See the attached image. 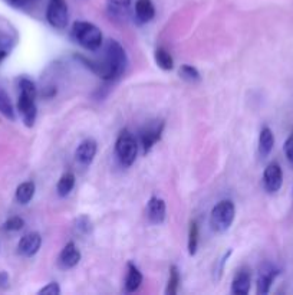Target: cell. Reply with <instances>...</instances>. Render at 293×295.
<instances>
[{"label":"cell","instance_id":"8","mask_svg":"<svg viewBox=\"0 0 293 295\" xmlns=\"http://www.w3.org/2000/svg\"><path fill=\"white\" fill-rule=\"evenodd\" d=\"M81 261V252L78 246L73 243V242H69L64 249L62 252L59 254V258H58V265L62 269H71V268L76 267Z\"/></svg>","mask_w":293,"mask_h":295},{"label":"cell","instance_id":"33","mask_svg":"<svg viewBox=\"0 0 293 295\" xmlns=\"http://www.w3.org/2000/svg\"><path fill=\"white\" fill-rule=\"evenodd\" d=\"M13 2H15V0H13Z\"/></svg>","mask_w":293,"mask_h":295},{"label":"cell","instance_id":"9","mask_svg":"<svg viewBox=\"0 0 293 295\" xmlns=\"http://www.w3.org/2000/svg\"><path fill=\"white\" fill-rule=\"evenodd\" d=\"M40 245H42V238L37 232H30L28 235H25L20 242H19V252L23 255V257H33L36 255L37 250L40 249Z\"/></svg>","mask_w":293,"mask_h":295},{"label":"cell","instance_id":"5","mask_svg":"<svg viewBox=\"0 0 293 295\" xmlns=\"http://www.w3.org/2000/svg\"><path fill=\"white\" fill-rule=\"evenodd\" d=\"M46 19L51 26L56 29H66L69 22V9L65 0H49L46 8Z\"/></svg>","mask_w":293,"mask_h":295},{"label":"cell","instance_id":"30","mask_svg":"<svg viewBox=\"0 0 293 295\" xmlns=\"http://www.w3.org/2000/svg\"><path fill=\"white\" fill-rule=\"evenodd\" d=\"M108 5L112 9H127L131 5V0H108Z\"/></svg>","mask_w":293,"mask_h":295},{"label":"cell","instance_id":"20","mask_svg":"<svg viewBox=\"0 0 293 295\" xmlns=\"http://www.w3.org/2000/svg\"><path fill=\"white\" fill-rule=\"evenodd\" d=\"M156 62L157 65L164 69V71H171L174 68V59L168 51H165L164 48H158L156 51Z\"/></svg>","mask_w":293,"mask_h":295},{"label":"cell","instance_id":"21","mask_svg":"<svg viewBox=\"0 0 293 295\" xmlns=\"http://www.w3.org/2000/svg\"><path fill=\"white\" fill-rule=\"evenodd\" d=\"M0 112L9 118V120H15V110H13V105H12V101H10L9 95L5 93L2 88H0Z\"/></svg>","mask_w":293,"mask_h":295},{"label":"cell","instance_id":"12","mask_svg":"<svg viewBox=\"0 0 293 295\" xmlns=\"http://www.w3.org/2000/svg\"><path fill=\"white\" fill-rule=\"evenodd\" d=\"M96 143L93 141V140L88 139L82 141L78 148H76V151H75V157H76V160L83 164V166H88V164H91L92 161H93V158L96 156Z\"/></svg>","mask_w":293,"mask_h":295},{"label":"cell","instance_id":"1","mask_svg":"<svg viewBox=\"0 0 293 295\" xmlns=\"http://www.w3.org/2000/svg\"><path fill=\"white\" fill-rule=\"evenodd\" d=\"M78 58L82 61L83 64H86V66L91 69L92 72H95L105 81H112V79L119 78L124 74L127 64H128L124 48L121 47L119 42L112 40V39H110L105 45V55H104L102 61H91V59H86L83 56H78Z\"/></svg>","mask_w":293,"mask_h":295},{"label":"cell","instance_id":"31","mask_svg":"<svg viewBox=\"0 0 293 295\" xmlns=\"http://www.w3.org/2000/svg\"><path fill=\"white\" fill-rule=\"evenodd\" d=\"M8 281H9L8 274H6V272H0V285H5V284H8Z\"/></svg>","mask_w":293,"mask_h":295},{"label":"cell","instance_id":"25","mask_svg":"<svg viewBox=\"0 0 293 295\" xmlns=\"http://www.w3.org/2000/svg\"><path fill=\"white\" fill-rule=\"evenodd\" d=\"M19 87H20V94H25L28 97H32V98H36L37 91H36V85L32 82L28 78H22L20 82H19Z\"/></svg>","mask_w":293,"mask_h":295},{"label":"cell","instance_id":"7","mask_svg":"<svg viewBox=\"0 0 293 295\" xmlns=\"http://www.w3.org/2000/svg\"><path fill=\"white\" fill-rule=\"evenodd\" d=\"M35 100L36 98H32V97H28L25 94H20L19 95V101H18V110L22 115V120L25 122L26 127H32L36 121L37 115V108L36 104H35Z\"/></svg>","mask_w":293,"mask_h":295},{"label":"cell","instance_id":"3","mask_svg":"<svg viewBox=\"0 0 293 295\" xmlns=\"http://www.w3.org/2000/svg\"><path fill=\"white\" fill-rule=\"evenodd\" d=\"M236 216V207L231 200H221L211 210L210 225L211 229L217 233H224L229 231Z\"/></svg>","mask_w":293,"mask_h":295},{"label":"cell","instance_id":"16","mask_svg":"<svg viewBox=\"0 0 293 295\" xmlns=\"http://www.w3.org/2000/svg\"><path fill=\"white\" fill-rule=\"evenodd\" d=\"M275 146V136L272 133V130L269 127H265L260 131V136H259V153L262 157H267Z\"/></svg>","mask_w":293,"mask_h":295},{"label":"cell","instance_id":"29","mask_svg":"<svg viewBox=\"0 0 293 295\" xmlns=\"http://www.w3.org/2000/svg\"><path fill=\"white\" fill-rule=\"evenodd\" d=\"M283 150L284 154H286V158L289 160V163L293 166V133L284 141Z\"/></svg>","mask_w":293,"mask_h":295},{"label":"cell","instance_id":"2","mask_svg":"<svg viewBox=\"0 0 293 295\" xmlns=\"http://www.w3.org/2000/svg\"><path fill=\"white\" fill-rule=\"evenodd\" d=\"M72 35L75 40L86 51H98L102 47V32L98 26L89 22L78 20L72 26Z\"/></svg>","mask_w":293,"mask_h":295},{"label":"cell","instance_id":"11","mask_svg":"<svg viewBox=\"0 0 293 295\" xmlns=\"http://www.w3.org/2000/svg\"><path fill=\"white\" fill-rule=\"evenodd\" d=\"M165 213H167V207H165L164 200L157 196H153L146 204V216L150 222L154 225L163 223L165 219Z\"/></svg>","mask_w":293,"mask_h":295},{"label":"cell","instance_id":"4","mask_svg":"<svg viewBox=\"0 0 293 295\" xmlns=\"http://www.w3.org/2000/svg\"><path fill=\"white\" fill-rule=\"evenodd\" d=\"M115 153L122 166H132L137 160L138 144L128 130H124L115 141Z\"/></svg>","mask_w":293,"mask_h":295},{"label":"cell","instance_id":"28","mask_svg":"<svg viewBox=\"0 0 293 295\" xmlns=\"http://www.w3.org/2000/svg\"><path fill=\"white\" fill-rule=\"evenodd\" d=\"M39 295H59L61 294V286L58 282H49L42 289H39Z\"/></svg>","mask_w":293,"mask_h":295},{"label":"cell","instance_id":"14","mask_svg":"<svg viewBox=\"0 0 293 295\" xmlns=\"http://www.w3.org/2000/svg\"><path fill=\"white\" fill-rule=\"evenodd\" d=\"M135 15L141 23L151 22L156 16V8L151 0H137L135 3Z\"/></svg>","mask_w":293,"mask_h":295},{"label":"cell","instance_id":"24","mask_svg":"<svg viewBox=\"0 0 293 295\" xmlns=\"http://www.w3.org/2000/svg\"><path fill=\"white\" fill-rule=\"evenodd\" d=\"M180 76L183 79H185V81H188V82H197V81L202 79L200 72L197 71V68H194L191 65H183L180 68Z\"/></svg>","mask_w":293,"mask_h":295},{"label":"cell","instance_id":"6","mask_svg":"<svg viewBox=\"0 0 293 295\" xmlns=\"http://www.w3.org/2000/svg\"><path fill=\"white\" fill-rule=\"evenodd\" d=\"M282 183H283L282 167L277 163H270L266 167L265 173H263V186H265L266 192H269V193L279 192L282 187Z\"/></svg>","mask_w":293,"mask_h":295},{"label":"cell","instance_id":"22","mask_svg":"<svg viewBox=\"0 0 293 295\" xmlns=\"http://www.w3.org/2000/svg\"><path fill=\"white\" fill-rule=\"evenodd\" d=\"M180 285V272H178V268L173 265L170 268V279H168V284H167V289H165V294L167 295H175L177 294V289Z\"/></svg>","mask_w":293,"mask_h":295},{"label":"cell","instance_id":"32","mask_svg":"<svg viewBox=\"0 0 293 295\" xmlns=\"http://www.w3.org/2000/svg\"><path fill=\"white\" fill-rule=\"evenodd\" d=\"M6 58V52L5 51H0V62Z\"/></svg>","mask_w":293,"mask_h":295},{"label":"cell","instance_id":"27","mask_svg":"<svg viewBox=\"0 0 293 295\" xmlns=\"http://www.w3.org/2000/svg\"><path fill=\"white\" fill-rule=\"evenodd\" d=\"M75 229L79 232V233H89L91 232V221H89V218L88 216H79L76 221H75Z\"/></svg>","mask_w":293,"mask_h":295},{"label":"cell","instance_id":"15","mask_svg":"<svg viewBox=\"0 0 293 295\" xmlns=\"http://www.w3.org/2000/svg\"><path fill=\"white\" fill-rule=\"evenodd\" d=\"M252 277L248 271H240L231 282V292L236 295H246L250 291Z\"/></svg>","mask_w":293,"mask_h":295},{"label":"cell","instance_id":"23","mask_svg":"<svg viewBox=\"0 0 293 295\" xmlns=\"http://www.w3.org/2000/svg\"><path fill=\"white\" fill-rule=\"evenodd\" d=\"M199 246V226L196 222L190 223V231H188V254L196 255Z\"/></svg>","mask_w":293,"mask_h":295},{"label":"cell","instance_id":"17","mask_svg":"<svg viewBox=\"0 0 293 295\" xmlns=\"http://www.w3.org/2000/svg\"><path fill=\"white\" fill-rule=\"evenodd\" d=\"M142 284V274L139 272L134 264H128V275L125 279V291L127 292H135L138 288Z\"/></svg>","mask_w":293,"mask_h":295},{"label":"cell","instance_id":"26","mask_svg":"<svg viewBox=\"0 0 293 295\" xmlns=\"http://www.w3.org/2000/svg\"><path fill=\"white\" fill-rule=\"evenodd\" d=\"M23 226H25V221H23L22 218H19V216H12V218H9L8 221L5 222L3 229L9 232H16L20 231Z\"/></svg>","mask_w":293,"mask_h":295},{"label":"cell","instance_id":"18","mask_svg":"<svg viewBox=\"0 0 293 295\" xmlns=\"http://www.w3.org/2000/svg\"><path fill=\"white\" fill-rule=\"evenodd\" d=\"M35 190H36V187H35L33 182H25V183L19 185V187L16 189L18 202L22 203V204H26V203L30 202L35 196Z\"/></svg>","mask_w":293,"mask_h":295},{"label":"cell","instance_id":"10","mask_svg":"<svg viewBox=\"0 0 293 295\" xmlns=\"http://www.w3.org/2000/svg\"><path fill=\"white\" fill-rule=\"evenodd\" d=\"M163 129H164V124L160 122V124H153V125H150L141 131V144H142L145 154L151 151V148L157 141H160L161 134H163Z\"/></svg>","mask_w":293,"mask_h":295},{"label":"cell","instance_id":"13","mask_svg":"<svg viewBox=\"0 0 293 295\" xmlns=\"http://www.w3.org/2000/svg\"><path fill=\"white\" fill-rule=\"evenodd\" d=\"M279 269H276L273 267H267L265 268L260 275L257 278V294L259 295H265L270 291V286L273 284L275 278L279 275Z\"/></svg>","mask_w":293,"mask_h":295},{"label":"cell","instance_id":"19","mask_svg":"<svg viewBox=\"0 0 293 295\" xmlns=\"http://www.w3.org/2000/svg\"><path fill=\"white\" fill-rule=\"evenodd\" d=\"M73 186H75V176L73 173H65L59 182H58V186H56V190H58V194L61 197H66L68 194L72 192Z\"/></svg>","mask_w":293,"mask_h":295}]
</instances>
